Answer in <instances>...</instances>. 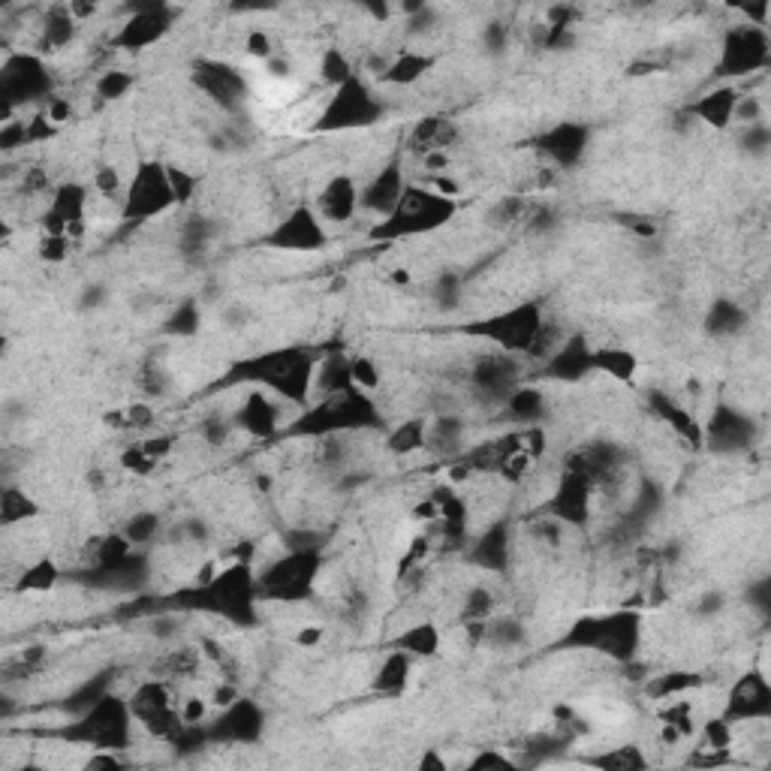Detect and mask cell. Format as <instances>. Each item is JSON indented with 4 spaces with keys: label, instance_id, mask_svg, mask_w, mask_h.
<instances>
[{
    "label": "cell",
    "instance_id": "34",
    "mask_svg": "<svg viewBox=\"0 0 771 771\" xmlns=\"http://www.w3.org/2000/svg\"><path fill=\"white\" fill-rule=\"evenodd\" d=\"M438 67V58L428 52H417V49H404L389 58L386 63V73L380 76V82L392 84V88H410V84H419L431 70Z\"/></svg>",
    "mask_w": 771,
    "mask_h": 771
},
{
    "label": "cell",
    "instance_id": "41",
    "mask_svg": "<svg viewBox=\"0 0 771 771\" xmlns=\"http://www.w3.org/2000/svg\"><path fill=\"white\" fill-rule=\"evenodd\" d=\"M594 371L612 377L618 383H633L639 359L624 347H603V350H594Z\"/></svg>",
    "mask_w": 771,
    "mask_h": 771
},
{
    "label": "cell",
    "instance_id": "3",
    "mask_svg": "<svg viewBox=\"0 0 771 771\" xmlns=\"http://www.w3.org/2000/svg\"><path fill=\"white\" fill-rule=\"evenodd\" d=\"M386 417L374 395L362 392L359 386L332 392V395L313 398L311 404L302 407L296 417L283 425V438H308V440H329V438H350V434H368V431H383Z\"/></svg>",
    "mask_w": 771,
    "mask_h": 771
},
{
    "label": "cell",
    "instance_id": "54",
    "mask_svg": "<svg viewBox=\"0 0 771 771\" xmlns=\"http://www.w3.org/2000/svg\"><path fill=\"white\" fill-rule=\"evenodd\" d=\"M350 377H353V386H359L368 395H374L380 389V368L368 356H350Z\"/></svg>",
    "mask_w": 771,
    "mask_h": 771
},
{
    "label": "cell",
    "instance_id": "52",
    "mask_svg": "<svg viewBox=\"0 0 771 771\" xmlns=\"http://www.w3.org/2000/svg\"><path fill=\"white\" fill-rule=\"evenodd\" d=\"M702 684V675L697 672H669V675H660L654 681V693L660 699H675L684 697L688 690L699 688Z\"/></svg>",
    "mask_w": 771,
    "mask_h": 771
},
{
    "label": "cell",
    "instance_id": "15",
    "mask_svg": "<svg viewBox=\"0 0 771 771\" xmlns=\"http://www.w3.org/2000/svg\"><path fill=\"white\" fill-rule=\"evenodd\" d=\"M262 244L281 253H320L329 248V230L313 206H296L266 232Z\"/></svg>",
    "mask_w": 771,
    "mask_h": 771
},
{
    "label": "cell",
    "instance_id": "4",
    "mask_svg": "<svg viewBox=\"0 0 771 771\" xmlns=\"http://www.w3.org/2000/svg\"><path fill=\"white\" fill-rule=\"evenodd\" d=\"M461 214V202L455 197L440 193L431 184H407L398 206L383 220L371 227V239L383 244H395L407 239H425L431 232L447 230Z\"/></svg>",
    "mask_w": 771,
    "mask_h": 771
},
{
    "label": "cell",
    "instance_id": "56",
    "mask_svg": "<svg viewBox=\"0 0 771 771\" xmlns=\"http://www.w3.org/2000/svg\"><path fill=\"white\" fill-rule=\"evenodd\" d=\"M645 757L639 753V748H615V751L597 757L594 765L603 769H645Z\"/></svg>",
    "mask_w": 771,
    "mask_h": 771
},
{
    "label": "cell",
    "instance_id": "36",
    "mask_svg": "<svg viewBox=\"0 0 771 771\" xmlns=\"http://www.w3.org/2000/svg\"><path fill=\"white\" fill-rule=\"evenodd\" d=\"M76 31H79V19L73 16V10L70 7H52L42 19L40 49L42 52H61L76 40Z\"/></svg>",
    "mask_w": 771,
    "mask_h": 771
},
{
    "label": "cell",
    "instance_id": "17",
    "mask_svg": "<svg viewBox=\"0 0 771 771\" xmlns=\"http://www.w3.org/2000/svg\"><path fill=\"white\" fill-rule=\"evenodd\" d=\"M209 744L248 748L266 735V709L257 699L239 697L227 709H218V718L206 720Z\"/></svg>",
    "mask_w": 771,
    "mask_h": 771
},
{
    "label": "cell",
    "instance_id": "29",
    "mask_svg": "<svg viewBox=\"0 0 771 771\" xmlns=\"http://www.w3.org/2000/svg\"><path fill=\"white\" fill-rule=\"evenodd\" d=\"M648 407H651V413H654L669 431H675L678 438L688 440L690 447H702V422L690 413L688 407L678 404L675 398L660 392V389H654V392L648 395Z\"/></svg>",
    "mask_w": 771,
    "mask_h": 771
},
{
    "label": "cell",
    "instance_id": "24",
    "mask_svg": "<svg viewBox=\"0 0 771 771\" xmlns=\"http://www.w3.org/2000/svg\"><path fill=\"white\" fill-rule=\"evenodd\" d=\"M407 190V176L401 160H389L380 167L374 176L368 178L362 190H359V211L371 214L374 220H383L389 211L395 209L398 199Z\"/></svg>",
    "mask_w": 771,
    "mask_h": 771
},
{
    "label": "cell",
    "instance_id": "26",
    "mask_svg": "<svg viewBox=\"0 0 771 771\" xmlns=\"http://www.w3.org/2000/svg\"><path fill=\"white\" fill-rule=\"evenodd\" d=\"M510 521L507 519L485 524V531L477 533L468 545V561L485 573H503L510 567Z\"/></svg>",
    "mask_w": 771,
    "mask_h": 771
},
{
    "label": "cell",
    "instance_id": "10",
    "mask_svg": "<svg viewBox=\"0 0 771 771\" xmlns=\"http://www.w3.org/2000/svg\"><path fill=\"white\" fill-rule=\"evenodd\" d=\"M383 118L386 100L377 94L368 79L356 73L344 84L332 88V97L326 100L313 130L317 133H356V130H371Z\"/></svg>",
    "mask_w": 771,
    "mask_h": 771
},
{
    "label": "cell",
    "instance_id": "40",
    "mask_svg": "<svg viewBox=\"0 0 771 771\" xmlns=\"http://www.w3.org/2000/svg\"><path fill=\"white\" fill-rule=\"evenodd\" d=\"M211 239H214V223L206 214H190L178 230V251L188 260H199L211 248Z\"/></svg>",
    "mask_w": 771,
    "mask_h": 771
},
{
    "label": "cell",
    "instance_id": "62",
    "mask_svg": "<svg viewBox=\"0 0 771 771\" xmlns=\"http://www.w3.org/2000/svg\"><path fill=\"white\" fill-rule=\"evenodd\" d=\"M470 769H512V760L507 753L482 751L477 760L470 762Z\"/></svg>",
    "mask_w": 771,
    "mask_h": 771
},
{
    "label": "cell",
    "instance_id": "12",
    "mask_svg": "<svg viewBox=\"0 0 771 771\" xmlns=\"http://www.w3.org/2000/svg\"><path fill=\"white\" fill-rule=\"evenodd\" d=\"M524 377V366L519 356L501 353V350H482L468 362L464 380H468L470 392L477 395V401L491 407H503V401L510 398L515 386H521Z\"/></svg>",
    "mask_w": 771,
    "mask_h": 771
},
{
    "label": "cell",
    "instance_id": "35",
    "mask_svg": "<svg viewBox=\"0 0 771 771\" xmlns=\"http://www.w3.org/2000/svg\"><path fill=\"white\" fill-rule=\"evenodd\" d=\"M410 675H413V657L401 648H392V654H386V660L374 672L371 688L380 697H401L410 684Z\"/></svg>",
    "mask_w": 771,
    "mask_h": 771
},
{
    "label": "cell",
    "instance_id": "23",
    "mask_svg": "<svg viewBox=\"0 0 771 771\" xmlns=\"http://www.w3.org/2000/svg\"><path fill=\"white\" fill-rule=\"evenodd\" d=\"M230 417L236 431L257 440L278 438L287 425L281 413V398H274L266 389H248V395L241 398Z\"/></svg>",
    "mask_w": 771,
    "mask_h": 771
},
{
    "label": "cell",
    "instance_id": "46",
    "mask_svg": "<svg viewBox=\"0 0 771 771\" xmlns=\"http://www.w3.org/2000/svg\"><path fill=\"white\" fill-rule=\"evenodd\" d=\"M528 211H531V202L524 197H501L485 214V223L494 230H507L512 223H521L528 218Z\"/></svg>",
    "mask_w": 771,
    "mask_h": 771
},
{
    "label": "cell",
    "instance_id": "38",
    "mask_svg": "<svg viewBox=\"0 0 771 771\" xmlns=\"http://www.w3.org/2000/svg\"><path fill=\"white\" fill-rule=\"evenodd\" d=\"M440 642H443L440 627L434 624V621H422V624L404 627L401 637L392 642V648H401V651H407L413 660H425V657L440 654Z\"/></svg>",
    "mask_w": 771,
    "mask_h": 771
},
{
    "label": "cell",
    "instance_id": "51",
    "mask_svg": "<svg viewBox=\"0 0 771 771\" xmlns=\"http://www.w3.org/2000/svg\"><path fill=\"white\" fill-rule=\"evenodd\" d=\"M739 146L741 151L748 157H753V160H765L771 151V130L765 121H760V124H748L741 127L739 133Z\"/></svg>",
    "mask_w": 771,
    "mask_h": 771
},
{
    "label": "cell",
    "instance_id": "13",
    "mask_svg": "<svg viewBox=\"0 0 771 771\" xmlns=\"http://www.w3.org/2000/svg\"><path fill=\"white\" fill-rule=\"evenodd\" d=\"M771 61V40L765 28L757 24H732L720 42V58L714 73L718 79H744L762 73Z\"/></svg>",
    "mask_w": 771,
    "mask_h": 771
},
{
    "label": "cell",
    "instance_id": "9",
    "mask_svg": "<svg viewBox=\"0 0 771 771\" xmlns=\"http://www.w3.org/2000/svg\"><path fill=\"white\" fill-rule=\"evenodd\" d=\"M181 209L178 206L176 188L169 178V167L160 160H142L127 178L124 197L118 206V218L127 230L146 227L148 220L163 218L167 211Z\"/></svg>",
    "mask_w": 771,
    "mask_h": 771
},
{
    "label": "cell",
    "instance_id": "32",
    "mask_svg": "<svg viewBox=\"0 0 771 771\" xmlns=\"http://www.w3.org/2000/svg\"><path fill=\"white\" fill-rule=\"evenodd\" d=\"M501 410H503V417L510 419L512 425L537 428L542 419L549 417V398H545V392H542V389H537V386L521 383V386H515V389H512L510 398L503 401Z\"/></svg>",
    "mask_w": 771,
    "mask_h": 771
},
{
    "label": "cell",
    "instance_id": "8",
    "mask_svg": "<svg viewBox=\"0 0 771 771\" xmlns=\"http://www.w3.org/2000/svg\"><path fill=\"white\" fill-rule=\"evenodd\" d=\"M323 570V554L320 549L308 545H292L290 552L278 554L274 561L257 570V591L266 603H308L317 594V579Z\"/></svg>",
    "mask_w": 771,
    "mask_h": 771
},
{
    "label": "cell",
    "instance_id": "37",
    "mask_svg": "<svg viewBox=\"0 0 771 771\" xmlns=\"http://www.w3.org/2000/svg\"><path fill=\"white\" fill-rule=\"evenodd\" d=\"M428 417H413L398 422L395 428H386V449L392 455H417L425 452Z\"/></svg>",
    "mask_w": 771,
    "mask_h": 771
},
{
    "label": "cell",
    "instance_id": "49",
    "mask_svg": "<svg viewBox=\"0 0 771 771\" xmlns=\"http://www.w3.org/2000/svg\"><path fill=\"white\" fill-rule=\"evenodd\" d=\"M199 323H202L199 302L197 299H188V302H181L176 311L169 313L163 329H167V334H172V338H193V334L199 332Z\"/></svg>",
    "mask_w": 771,
    "mask_h": 771
},
{
    "label": "cell",
    "instance_id": "25",
    "mask_svg": "<svg viewBox=\"0 0 771 771\" xmlns=\"http://www.w3.org/2000/svg\"><path fill=\"white\" fill-rule=\"evenodd\" d=\"M545 377L558 383H579L588 374H594V347L582 334H567L558 350L545 362Z\"/></svg>",
    "mask_w": 771,
    "mask_h": 771
},
{
    "label": "cell",
    "instance_id": "27",
    "mask_svg": "<svg viewBox=\"0 0 771 771\" xmlns=\"http://www.w3.org/2000/svg\"><path fill=\"white\" fill-rule=\"evenodd\" d=\"M359 184L353 176L338 172L323 184V190L317 193V214L323 218V223H338L344 227L359 214Z\"/></svg>",
    "mask_w": 771,
    "mask_h": 771
},
{
    "label": "cell",
    "instance_id": "21",
    "mask_svg": "<svg viewBox=\"0 0 771 771\" xmlns=\"http://www.w3.org/2000/svg\"><path fill=\"white\" fill-rule=\"evenodd\" d=\"M172 21H176V10L167 7V3L136 7L124 19V24L118 28L116 49H124V52H146V49H151L157 42L167 40V33L172 31Z\"/></svg>",
    "mask_w": 771,
    "mask_h": 771
},
{
    "label": "cell",
    "instance_id": "43",
    "mask_svg": "<svg viewBox=\"0 0 771 771\" xmlns=\"http://www.w3.org/2000/svg\"><path fill=\"white\" fill-rule=\"evenodd\" d=\"M33 515H40V503L33 501L31 494L19 489V485H3V494H0V524L3 528H16V524L31 521Z\"/></svg>",
    "mask_w": 771,
    "mask_h": 771
},
{
    "label": "cell",
    "instance_id": "22",
    "mask_svg": "<svg viewBox=\"0 0 771 771\" xmlns=\"http://www.w3.org/2000/svg\"><path fill=\"white\" fill-rule=\"evenodd\" d=\"M533 148L540 151L552 167L561 172H570L584 160L588 148H591V127L582 121H558L549 130H542L533 139Z\"/></svg>",
    "mask_w": 771,
    "mask_h": 771
},
{
    "label": "cell",
    "instance_id": "18",
    "mask_svg": "<svg viewBox=\"0 0 771 771\" xmlns=\"http://www.w3.org/2000/svg\"><path fill=\"white\" fill-rule=\"evenodd\" d=\"M594 482L588 480L579 470L563 468L561 480L554 482L552 498L542 507L545 519L558 521L561 528H588L591 524V512H594Z\"/></svg>",
    "mask_w": 771,
    "mask_h": 771
},
{
    "label": "cell",
    "instance_id": "39",
    "mask_svg": "<svg viewBox=\"0 0 771 771\" xmlns=\"http://www.w3.org/2000/svg\"><path fill=\"white\" fill-rule=\"evenodd\" d=\"M528 642V627L524 621L512 615L489 618L485 621V633H482V645L498 648V651H515Z\"/></svg>",
    "mask_w": 771,
    "mask_h": 771
},
{
    "label": "cell",
    "instance_id": "59",
    "mask_svg": "<svg viewBox=\"0 0 771 771\" xmlns=\"http://www.w3.org/2000/svg\"><path fill=\"white\" fill-rule=\"evenodd\" d=\"M70 251V239L67 236H42L40 239V257L46 262H63Z\"/></svg>",
    "mask_w": 771,
    "mask_h": 771
},
{
    "label": "cell",
    "instance_id": "60",
    "mask_svg": "<svg viewBox=\"0 0 771 771\" xmlns=\"http://www.w3.org/2000/svg\"><path fill=\"white\" fill-rule=\"evenodd\" d=\"M727 609V594L723 591H705V594L697 600V615L699 618H714Z\"/></svg>",
    "mask_w": 771,
    "mask_h": 771
},
{
    "label": "cell",
    "instance_id": "55",
    "mask_svg": "<svg viewBox=\"0 0 771 771\" xmlns=\"http://www.w3.org/2000/svg\"><path fill=\"white\" fill-rule=\"evenodd\" d=\"M480 42L482 52L489 54V58H501V54L510 49V24H507V21H489V24H482Z\"/></svg>",
    "mask_w": 771,
    "mask_h": 771
},
{
    "label": "cell",
    "instance_id": "61",
    "mask_svg": "<svg viewBox=\"0 0 771 771\" xmlns=\"http://www.w3.org/2000/svg\"><path fill=\"white\" fill-rule=\"evenodd\" d=\"M106 302H109V290H106L103 283H88L82 296H79V308L82 311H100Z\"/></svg>",
    "mask_w": 771,
    "mask_h": 771
},
{
    "label": "cell",
    "instance_id": "30",
    "mask_svg": "<svg viewBox=\"0 0 771 771\" xmlns=\"http://www.w3.org/2000/svg\"><path fill=\"white\" fill-rule=\"evenodd\" d=\"M455 139H459V124L455 121H449V118L443 116H431V118H422L413 130H410V136H407V148L413 151V154L419 157H434V154H443L447 148L455 146Z\"/></svg>",
    "mask_w": 771,
    "mask_h": 771
},
{
    "label": "cell",
    "instance_id": "2",
    "mask_svg": "<svg viewBox=\"0 0 771 771\" xmlns=\"http://www.w3.org/2000/svg\"><path fill=\"white\" fill-rule=\"evenodd\" d=\"M320 356L311 347H271L266 353L248 356L232 362L223 386H248L266 389L283 404L302 410L313 401V380H317Z\"/></svg>",
    "mask_w": 771,
    "mask_h": 771
},
{
    "label": "cell",
    "instance_id": "42",
    "mask_svg": "<svg viewBox=\"0 0 771 771\" xmlns=\"http://www.w3.org/2000/svg\"><path fill=\"white\" fill-rule=\"evenodd\" d=\"M118 531L124 533L136 549H146V545H151V542H157L163 537V515L154 510H136L121 521Z\"/></svg>",
    "mask_w": 771,
    "mask_h": 771
},
{
    "label": "cell",
    "instance_id": "1",
    "mask_svg": "<svg viewBox=\"0 0 771 771\" xmlns=\"http://www.w3.org/2000/svg\"><path fill=\"white\" fill-rule=\"evenodd\" d=\"M260 591H257V567L248 561H232L206 579L184 584L172 594L160 597V603L142 605V612H181V615H211L232 627L260 624Z\"/></svg>",
    "mask_w": 771,
    "mask_h": 771
},
{
    "label": "cell",
    "instance_id": "11",
    "mask_svg": "<svg viewBox=\"0 0 771 771\" xmlns=\"http://www.w3.org/2000/svg\"><path fill=\"white\" fill-rule=\"evenodd\" d=\"M54 76L40 52H12L0 67V103L3 118L10 121L12 109L52 100Z\"/></svg>",
    "mask_w": 771,
    "mask_h": 771
},
{
    "label": "cell",
    "instance_id": "53",
    "mask_svg": "<svg viewBox=\"0 0 771 771\" xmlns=\"http://www.w3.org/2000/svg\"><path fill=\"white\" fill-rule=\"evenodd\" d=\"M124 188H127V178L121 176V169L112 167V163H106V167H100L94 172V190L103 199H109V202H118V206H121Z\"/></svg>",
    "mask_w": 771,
    "mask_h": 771
},
{
    "label": "cell",
    "instance_id": "19",
    "mask_svg": "<svg viewBox=\"0 0 771 771\" xmlns=\"http://www.w3.org/2000/svg\"><path fill=\"white\" fill-rule=\"evenodd\" d=\"M730 727L741 723H765L771 718V684L762 672H744L735 678V684L727 693V702L718 714Z\"/></svg>",
    "mask_w": 771,
    "mask_h": 771
},
{
    "label": "cell",
    "instance_id": "50",
    "mask_svg": "<svg viewBox=\"0 0 771 771\" xmlns=\"http://www.w3.org/2000/svg\"><path fill=\"white\" fill-rule=\"evenodd\" d=\"M133 73H127V70H106L94 82V94L100 97L103 103H116V100H121V97H127L133 91Z\"/></svg>",
    "mask_w": 771,
    "mask_h": 771
},
{
    "label": "cell",
    "instance_id": "28",
    "mask_svg": "<svg viewBox=\"0 0 771 771\" xmlns=\"http://www.w3.org/2000/svg\"><path fill=\"white\" fill-rule=\"evenodd\" d=\"M464 449H468V419L452 410H440L434 417H428L425 452L455 461Z\"/></svg>",
    "mask_w": 771,
    "mask_h": 771
},
{
    "label": "cell",
    "instance_id": "64",
    "mask_svg": "<svg viewBox=\"0 0 771 771\" xmlns=\"http://www.w3.org/2000/svg\"><path fill=\"white\" fill-rule=\"evenodd\" d=\"M419 769L428 771V769H447V762L440 760L438 753H434V748H428V753L419 760Z\"/></svg>",
    "mask_w": 771,
    "mask_h": 771
},
{
    "label": "cell",
    "instance_id": "58",
    "mask_svg": "<svg viewBox=\"0 0 771 771\" xmlns=\"http://www.w3.org/2000/svg\"><path fill=\"white\" fill-rule=\"evenodd\" d=\"M244 49H248V54H253V58H260V61H271L274 58V42H271V37L266 31H248V37H244Z\"/></svg>",
    "mask_w": 771,
    "mask_h": 771
},
{
    "label": "cell",
    "instance_id": "7",
    "mask_svg": "<svg viewBox=\"0 0 771 771\" xmlns=\"http://www.w3.org/2000/svg\"><path fill=\"white\" fill-rule=\"evenodd\" d=\"M542 326H545V313H542L540 302H519L503 308V311L473 317L468 323H461L455 332L468 334L473 341H482L491 350L528 359L531 347L540 338Z\"/></svg>",
    "mask_w": 771,
    "mask_h": 771
},
{
    "label": "cell",
    "instance_id": "48",
    "mask_svg": "<svg viewBox=\"0 0 771 771\" xmlns=\"http://www.w3.org/2000/svg\"><path fill=\"white\" fill-rule=\"evenodd\" d=\"M498 609V600L491 594L485 584H473L464 600H461V621L470 624V621H489Z\"/></svg>",
    "mask_w": 771,
    "mask_h": 771
},
{
    "label": "cell",
    "instance_id": "33",
    "mask_svg": "<svg viewBox=\"0 0 771 771\" xmlns=\"http://www.w3.org/2000/svg\"><path fill=\"white\" fill-rule=\"evenodd\" d=\"M739 91L732 84H718L711 88L709 94L699 97L697 103L690 106V116L697 118L699 124H709L714 130H727L735 118V106H739Z\"/></svg>",
    "mask_w": 771,
    "mask_h": 771
},
{
    "label": "cell",
    "instance_id": "5",
    "mask_svg": "<svg viewBox=\"0 0 771 771\" xmlns=\"http://www.w3.org/2000/svg\"><path fill=\"white\" fill-rule=\"evenodd\" d=\"M642 645V615L633 609H618L603 615H584L567 627L558 648L567 651H594L609 660L627 663Z\"/></svg>",
    "mask_w": 771,
    "mask_h": 771
},
{
    "label": "cell",
    "instance_id": "63",
    "mask_svg": "<svg viewBox=\"0 0 771 771\" xmlns=\"http://www.w3.org/2000/svg\"><path fill=\"white\" fill-rule=\"evenodd\" d=\"M320 639H323V627H304L302 633L296 637V642H299V645H304V648H311V645H317Z\"/></svg>",
    "mask_w": 771,
    "mask_h": 771
},
{
    "label": "cell",
    "instance_id": "31",
    "mask_svg": "<svg viewBox=\"0 0 771 771\" xmlns=\"http://www.w3.org/2000/svg\"><path fill=\"white\" fill-rule=\"evenodd\" d=\"M751 323V313L735 299H727L720 296L709 304V311L702 317V332L709 338H718V341H727V338H739Z\"/></svg>",
    "mask_w": 771,
    "mask_h": 771
},
{
    "label": "cell",
    "instance_id": "6",
    "mask_svg": "<svg viewBox=\"0 0 771 771\" xmlns=\"http://www.w3.org/2000/svg\"><path fill=\"white\" fill-rule=\"evenodd\" d=\"M133 711L130 699L116 697L112 690L103 699H97L91 709L76 714L70 723H63L52 735L63 741L82 744L84 751H127L133 744Z\"/></svg>",
    "mask_w": 771,
    "mask_h": 771
},
{
    "label": "cell",
    "instance_id": "16",
    "mask_svg": "<svg viewBox=\"0 0 771 771\" xmlns=\"http://www.w3.org/2000/svg\"><path fill=\"white\" fill-rule=\"evenodd\" d=\"M760 438V425L751 413L741 407L718 404L711 410L709 422L702 425V447L718 452V455H741L751 452L753 443Z\"/></svg>",
    "mask_w": 771,
    "mask_h": 771
},
{
    "label": "cell",
    "instance_id": "47",
    "mask_svg": "<svg viewBox=\"0 0 771 771\" xmlns=\"http://www.w3.org/2000/svg\"><path fill=\"white\" fill-rule=\"evenodd\" d=\"M350 76H356V67L353 61L347 58L344 49H338V46H329L323 54H320V79H323L329 88H338V84H344Z\"/></svg>",
    "mask_w": 771,
    "mask_h": 771
},
{
    "label": "cell",
    "instance_id": "57",
    "mask_svg": "<svg viewBox=\"0 0 771 771\" xmlns=\"http://www.w3.org/2000/svg\"><path fill=\"white\" fill-rule=\"evenodd\" d=\"M732 730L735 727H730L727 720H709V723H702V739H705V744H709L711 751H730L732 748Z\"/></svg>",
    "mask_w": 771,
    "mask_h": 771
},
{
    "label": "cell",
    "instance_id": "44",
    "mask_svg": "<svg viewBox=\"0 0 771 771\" xmlns=\"http://www.w3.org/2000/svg\"><path fill=\"white\" fill-rule=\"evenodd\" d=\"M58 579H61V567L52 561V558H40V561L28 563L24 570H21V579H19V591L24 594H42V591H52L54 584H58Z\"/></svg>",
    "mask_w": 771,
    "mask_h": 771
},
{
    "label": "cell",
    "instance_id": "45",
    "mask_svg": "<svg viewBox=\"0 0 771 771\" xmlns=\"http://www.w3.org/2000/svg\"><path fill=\"white\" fill-rule=\"evenodd\" d=\"M461 292H464V278L459 271L443 269L431 283V302L438 304L440 311H455L461 304Z\"/></svg>",
    "mask_w": 771,
    "mask_h": 771
},
{
    "label": "cell",
    "instance_id": "14",
    "mask_svg": "<svg viewBox=\"0 0 771 771\" xmlns=\"http://www.w3.org/2000/svg\"><path fill=\"white\" fill-rule=\"evenodd\" d=\"M130 711H133L136 723L146 727L148 735H154L160 741H172L184 732V720H181V705H176L172 699V688L167 684V678H151L142 681L130 697Z\"/></svg>",
    "mask_w": 771,
    "mask_h": 771
},
{
    "label": "cell",
    "instance_id": "20",
    "mask_svg": "<svg viewBox=\"0 0 771 771\" xmlns=\"http://www.w3.org/2000/svg\"><path fill=\"white\" fill-rule=\"evenodd\" d=\"M193 88H199L223 112H239L248 97V79L239 67L214 58H199L193 63Z\"/></svg>",
    "mask_w": 771,
    "mask_h": 771
}]
</instances>
